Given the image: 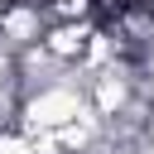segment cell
<instances>
[{
  "label": "cell",
  "mask_w": 154,
  "mask_h": 154,
  "mask_svg": "<svg viewBox=\"0 0 154 154\" xmlns=\"http://www.w3.org/2000/svg\"><path fill=\"white\" fill-rule=\"evenodd\" d=\"M48 34V5L43 0H14L0 10V43L10 53H29L38 48Z\"/></svg>",
  "instance_id": "1"
},
{
  "label": "cell",
  "mask_w": 154,
  "mask_h": 154,
  "mask_svg": "<svg viewBox=\"0 0 154 154\" xmlns=\"http://www.w3.org/2000/svg\"><path fill=\"white\" fill-rule=\"evenodd\" d=\"M0 5H14V0H0Z\"/></svg>",
  "instance_id": "2"
},
{
  "label": "cell",
  "mask_w": 154,
  "mask_h": 154,
  "mask_svg": "<svg viewBox=\"0 0 154 154\" xmlns=\"http://www.w3.org/2000/svg\"><path fill=\"white\" fill-rule=\"evenodd\" d=\"M0 10H5V5H0Z\"/></svg>",
  "instance_id": "3"
}]
</instances>
